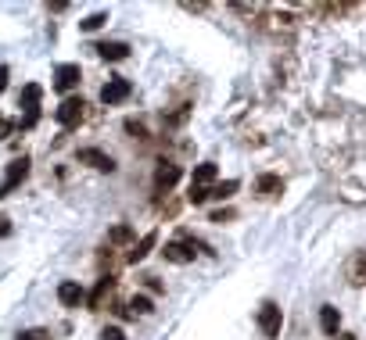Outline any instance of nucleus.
Wrapping results in <instances>:
<instances>
[{
    "label": "nucleus",
    "instance_id": "f257e3e1",
    "mask_svg": "<svg viewBox=\"0 0 366 340\" xmlns=\"http://www.w3.org/2000/svg\"><path fill=\"white\" fill-rule=\"evenodd\" d=\"M280 326H284V312L277 301H263V308H258V329H263L266 340H277L280 336Z\"/></svg>",
    "mask_w": 366,
    "mask_h": 340
},
{
    "label": "nucleus",
    "instance_id": "f03ea898",
    "mask_svg": "<svg viewBox=\"0 0 366 340\" xmlns=\"http://www.w3.org/2000/svg\"><path fill=\"white\" fill-rule=\"evenodd\" d=\"M83 115H86L83 97H65V100L58 104V111H55V119H58L62 129H76V126L83 122Z\"/></svg>",
    "mask_w": 366,
    "mask_h": 340
},
{
    "label": "nucleus",
    "instance_id": "7ed1b4c3",
    "mask_svg": "<svg viewBox=\"0 0 366 340\" xmlns=\"http://www.w3.org/2000/svg\"><path fill=\"white\" fill-rule=\"evenodd\" d=\"M29 165H33V161H29L25 154H22V158H15V161L8 165V172H4V183H0V197H8L15 187H22V183H25V176H29Z\"/></svg>",
    "mask_w": 366,
    "mask_h": 340
},
{
    "label": "nucleus",
    "instance_id": "20e7f679",
    "mask_svg": "<svg viewBox=\"0 0 366 340\" xmlns=\"http://www.w3.org/2000/svg\"><path fill=\"white\" fill-rule=\"evenodd\" d=\"M194 247H201V244H194V240L187 237V240H173V244H166L162 254H166V262H173V265H190L194 254H198Z\"/></svg>",
    "mask_w": 366,
    "mask_h": 340
},
{
    "label": "nucleus",
    "instance_id": "39448f33",
    "mask_svg": "<svg viewBox=\"0 0 366 340\" xmlns=\"http://www.w3.org/2000/svg\"><path fill=\"white\" fill-rule=\"evenodd\" d=\"M76 158H79V165H90V168H97V172H108V176L115 172V158L104 154V151H97V147H83Z\"/></svg>",
    "mask_w": 366,
    "mask_h": 340
},
{
    "label": "nucleus",
    "instance_id": "423d86ee",
    "mask_svg": "<svg viewBox=\"0 0 366 340\" xmlns=\"http://www.w3.org/2000/svg\"><path fill=\"white\" fill-rule=\"evenodd\" d=\"M40 93H43V90H40L36 83H29V86L22 90V97H18V107H25V122H22L25 129L40 119Z\"/></svg>",
    "mask_w": 366,
    "mask_h": 340
},
{
    "label": "nucleus",
    "instance_id": "0eeeda50",
    "mask_svg": "<svg viewBox=\"0 0 366 340\" xmlns=\"http://www.w3.org/2000/svg\"><path fill=\"white\" fill-rule=\"evenodd\" d=\"M130 93H133V83L122 79V76H119V79H108V83L101 86V100H104V104H122Z\"/></svg>",
    "mask_w": 366,
    "mask_h": 340
},
{
    "label": "nucleus",
    "instance_id": "6e6552de",
    "mask_svg": "<svg viewBox=\"0 0 366 340\" xmlns=\"http://www.w3.org/2000/svg\"><path fill=\"white\" fill-rule=\"evenodd\" d=\"M79 79H83L79 65H58V69H55V90H62V93L76 90V86H79Z\"/></svg>",
    "mask_w": 366,
    "mask_h": 340
},
{
    "label": "nucleus",
    "instance_id": "1a4fd4ad",
    "mask_svg": "<svg viewBox=\"0 0 366 340\" xmlns=\"http://www.w3.org/2000/svg\"><path fill=\"white\" fill-rule=\"evenodd\" d=\"M58 301L65 308H79L86 301V294H83V287H79L76 279H65V283H58Z\"/></svg>",
    "mask_w": 366,
    "mask_h": 340
},
{
    "label": "nucleus",
    "instance_id": "9d476101",
    "mask_svg": "<svg viewBox=\"0 0 366 340\" xmlns=\"http://www.w3.org/2000/svg\"><path fill=\"white\" fill-rule=\"evenodd\" d=\"M104 61H126L130 58V43H122V40H112V43H97L93 47Z\"/></svg>",
    "mask_w": 366,
    "mask_h": 340
},
{
    "label": "nucleus",
    "instance_id": "9b49d317",
    "mask_svg": "<svg viewBox=\"0 0 366 340\" xmlns=\"http://www.w3.org/2000/svg\"><path fill=\"white\" fill-rule=\"evenodd\" d=\"M154 244H159V233H154V230H151V233H144V237H140V240L133 244V251L126 254V262H130V265H137V262H144V258L151 254V247H154Z\"/></svg>",
    "mask_w": 366,
    "mask_h": 340
},
{
    "label": "nucleus",
    "instance_id": "f8f14e48",
    "mask_svg": "<svg viewBox=\"0 0 366 340\" xmlns=\"http://www.w3.org/2000/svg\"><path fill=\"white\" fill-rule=\"evenodd\" d=\"M180 183V165H159V168H154V187H159V190H169V187H176Z\"/></svg>",
    "mask_w": 366,
    "mask_h": 340
},
{
    "label": "nucleus",
    "instance_id": "ddd939ff",
    "mask_svg": "<svg viewBox=\"0 0 366 340\" xmlns=\"http://www.w3.org/2000/svg\"><path fill=\"white\" fill-rule=\"evenodd\" d=\"M348 283L352 287H366V251H355L348 262Z\"/></svg>",
    "mask_w": 366,
    "mask_h": 340
},
{
    "label": "nucleus",
    "instance_id": "4468645a",
    "mask_svg": "<svg viewBox=\"0 0 366 340\" xmlns=\"http://www.w3.org/2000/svg\"><path fill=\"white\" fill-rule=\"evenodd\" d=\"M112 287H115V279H112V276H101V279H97V287H93V291H90V298H86V305L97 312V308L104 305V298L112 294Z\"/></svg>",
    "mask_w": 366,
    "mask_h": 340
},
{
    "label": "nucleus",
    "instance_id": "2eb2a0df",
    "mask_svg": "<svg viewBox=\"0 0 366 340\" xmlns=\"http://www.w3.org/2000/svg\"><path fill=\"white\" fill-rule=\"evenodd\" d=\"M338 326H341V312H338L334 305H324V308H320V329H324L327 336H338Z\"/></svg>",
    "mask_w": 366,
    "mask_h": 340
},
{
    "label": "nucleus",
    "instance_id": "dca6fc26",
    "mask_svg": "<svg viewBox=\"0 0 366 340\" xmlns=\"http://www.w3.org/2000/svg\"><path fill=\"white\" fill-rule=\"evenodd\" d=\"M216 183V165L212 161H201L194 168V176H190V187H212Z\"/></svg>",
    "mask_w": 366,
    "mask_h": 340
},
{
    "label": "nucleus",
    "instance_id": "f3484780",
    "mask_svg": "<svg viewBox=\"0 0 366 340\" xmlns=\"http://www.w3.org/2000/svg\"><path fill=\"white\" fill-rule=\"evenodd\" d=\"M237 190H241V183H237V180H223V183H212V187H208V201H212V197H216V201H230Z\"/></svg>",
    "mask_w": 366,
    "mask_h": 340
},
{
    "label": "nucleus",
    "instance_id": "a211bd4d",
    "mask_svg": "<svg viewBox=\"0 0 366 340\" xmlns=\"http://www.w3.org/2000/svg\"><path fill=\"white\" fill-rule=\"evenodd\" d=\"M280 190H284L280 176H273V172H266V176H258V194H263V197H277Z\"/></svg>",
    "mask_w": 366,
    "mask_h": 340
},
{
    "label": "nucleus",
    "instance_id": "6ab92c4d",
    "mask_svg": "<svg viewBox=\"0 0 366 340\" xmlns=\"http://www.w3.org/2000/svg\"><path fill=\"white\" fill-rule=\"evenodd\" d=\"M126 308H130V315H151V312H154V301H151V298H144V294H137Z\"/></svg>",
    "mask_w": 366,
    "mask_h": 340
},
{
    "label": "nucleus",
    "instance_id": "aec40b11",
    "mask_svg": "<svg viewBox=\"0 0 366 340\" xmlns=\"http://www.w3.org/2000/svg\"><path fill=\"white\" fill-rule=\"evenodd\" d=\"M104 22H108V11H93V15H86V18L79 22V29H83V33H97Z\"/></svg>",
    "mask_w": 366,
    "mask_h": 340
},
{
    "label": "nucleus",
    "instance_id": "412c9836",
    "mask_svg": "<svg viewBox=\"0 0 366 340\" xmlns=\"http://www.w3.org/2000/svg\"><path fill=\"white\" fill-rule=\"evenodd\" d=\"M234 218H237V211H234V208H219V211L208 215V222H219V225H223V222H234Z\"/></svg>",
    "mask_w": 366,
    "mask_h": 340
},
{
    "label": "nucleus",
    "instance_id": "4be33fe9",
    "mask_svg": "<svg viewBox=\"0 0 366 340\" xmlns=\"http://www.w3.org/2000/svg\"><path fill=\"white\" fill-rule=\"evenodd\" d=\"M130 237H133L130 225H115V230L108 233V240H112V244H122V240H130Z\"/></svg>",
    "mask_w": 366,
    "mask_h": 340
},
{
    "label": "nucleus",
    "instance_id": "5701e85b",
    "mask_svg": "<svg viewBox=\"0 0 366 340\" xmlns=\"http://www.w3.org/2000/svg\"><path fill=\"white\" fill-rule=\"evenodd\" d=\"M187 201H190L194 208L205 204V201H208V187H190V197H187Z\"/></svg>",
    "mask_w": 366,
    "mask_h": 340
},
{
    "label": "nucleus",
    "instance_id": "b1692460",
    "mask_svg": "<svg viewBox=\"0 0 366 340\" xmlns=\"http://www.w3.org/2000/svg\"><path fill=\"white\" fill-rule=\"evenodd\" d=\"M126 133H133L137 140H144V136H147V129H144V122H137V119H126Z\"/></svg>",
    "mask_w": 366,
    "mask_h": 340
},
{
    "label": "nucleus",
    "instance_id": "393cba45",
    "mask_svg": "<svg viewBox=\"0 0 366 340\" xmlns=\"http://www.w3.org/2000/svg\"><path fill=\"white\" fill-rule=\"evenodd\" d=\"M101 340H126V333H122L119 326H104V329H101Z\"/></svg>",
    "mask_w": 366,
    "mask_h": 340
},
{
    "label": "nucleus",
    "instance_id": "a878e982",
    "mask_svg": "<svg viewBox=\"0 0 366 340\" xmlns=\"http://www.w3.org/2000/svg\"><path fill=\"white\" fill-rule=\"evenodd\" d=\"M15 340H47V329H25V333H18Z\"/></svg>",
    "mask_w": 366,
    "mask_h": 340
},
{
    "label": "nucleus",
    "instance_id": "bb28decb",
    "mask_svg": "<svg viewBox=\"0 0 366 340\" xmlns=\"http://www.w3.org/2000/svg\"><path fill=\"white\" fill-rule=\"evenodd\" d=\"M8 79H11V69H8V65H0V93L8 90Z\"/></svg>",
    "mask_w": 366,
    "mask_h": 340
},
{
    "label": "nucleus",
    "instance_id": "cd10ccee",
    "mask_svg": "<svg viewBox=\"0 0 366 340\" xmlns=\"http://www.w3.org/2000/svg\"><path fill=\"white\" fill-rule=\"evenodd\" d=\"M8 233H11V218L0 215V237H8Z\"/></svg>",
    "mask_w": 366,
    "mask_h": 340
},
{
    "label": "nucleus",
    "instance_id": "c85d7f7f",
    "mask_svg": "<svg viewBox=\"0 0 366 340\" xmlns=\"http://www.w3.org/2000/svg\"><path fill=\"white\" fill-rule=\"evenodd\" d=\"M338 340H355V333H341V336H338Z\"/></svg>",
    "mask_w": 366,
    "mask_h": 340
}]
</instances>
